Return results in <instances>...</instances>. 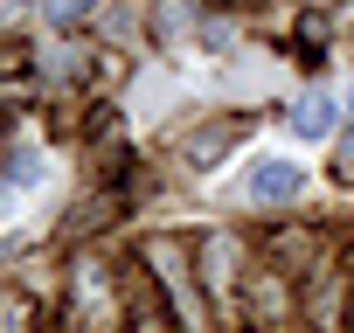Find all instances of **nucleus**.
Returning <instances> with one entry per match:
<instances>
[{
    "instance_id": "nucleus-4",
    "label": "nucleus",
    "mask_w": 354,
    "mask_h": 333,
    "mask_svg": "<svg viewBox=\"0 0 354 333\" xmlns=\"http://www.w3.org/2000/svg\"><path fill=\"white\" fill-rule=\"evenodd\" d=\"M236 264H243V243L236 236H209L202 243V278H209V292L230 305V292H236Z\"/></svg>"
},
{
    "instance_id": "nucleus-5",
    "label": "nucleus",
    "mask_w": 354,
    "mask_h": 333,
    "mask_svg": "<svg viewBox=\"0 0 354 333\" xmlns=\"http://www.w3.org/2000/svg\"><path fill=\"white\" fill-rule=\"evenodd\" d=\"M236 139H243V125H216V132H195V139H188V166H209V160H223Z\"/></svg>"
},
{
    "instance_id": "nucleus-9",
    "label": "nucleus",
    "mask_w": 354,
    "mask_h": 333,
    "mask_svg": "<svg viewBox=\"0 0 354 333\" xmlns=\"http://www.w3.org/2000/svg\"><path fill=\"white\" fill-rule=\"evenodd\" d=\"M0 333H28V305L15 292H0Z\"/></svg>"
},
{
    "instance_id": "nucleus-1",
    "label": "nucleus",
    "mask_w": 354,
    "mask_h": 333,
    "mask_svg": "<svg viewBox=\"0 0 354 333\" xmlns=\"http://www.w3.org/2000/svg\"><path fill=\"white\" fill-rule=\"evenodd\" d=\"M146 264L160 271L167 298L181 305V326H188V333H209V312H202V298H195V285H188V257H181V243H167V236H153V243H146Z\"/></svg>"
},
{
    "instance_id": "nucleus-10",
    "label": "nucleus",
    "mask_w": 354,
    "mask_h": 333,
    "mask_svg": "<svg viewBox=\"0 0 354 333\" xmlns=\"http://www.w3.org/2000/svg\"><path fill=\"white\" fill-rule=\"evenodd\" d=\"M15 8H28V0H0V15H15Z\"/></svg>"
},
{
    "instance_id": "nucleus-2",
    "label": "nucleus",
    "mask_w": 354,
    "mask_h": 333,
    "mask_svg": "<svg viewBox=\"0 0 354 333\" xmlns=\"http://www.w3.org/2000/svg\"><path fill=\"white\" fill-rule=\"evenodd\" d=\"M243 195L250 202H299L306 195V166L299 160H278V153H264V160H250V174H243Z\"/></svg>"
},
{
    "instance_id": "nucleus-6",
    "label": "nucleus",
    "mask_w": 354,
    "mask_h": 333,
    "mask_svg": "<svg viewBox=\"0 0 354 333\" xmlns=\"http://www.w3.org/2000/svg\"><path fill=\"white\" fill-rule=\"evenodd\" d=\"M0 181H8V188H28V181H42V153H8V160H0Z\"/></svg>"
},
{
    "instance_id": "nucleus-11",
    "label": "nucleus",
    "mask_w": 354,
    "mask_h": 333,
    "mask_svg": "<svg viewBox=\"0 0 354 333\" xmlns=\"http://www.w3.org/2000/svg\"><path fill=\"white\" fill-rule=\"evenodd\" d=\"M347 125H354V91H347Z\"/></svg>"
},
{
    "instance_id": "nucleus-7",
    "label": "nucleus",
    "mask_w": 354,
    "mask_h": 333,
    "mask_svg": "<svg viewBox=\"0 0 354 333\" xmlns=\"http://www.w3.org/2000/svg\"><path fill=\"white\" fill-rule=\"evenodd\" d=\"M42 15H49L56 28H84V21L97 15V0H42Z\"/></svg>"
},
{
    "instance_id": "nucleus-8",
    "label": "nucleus",
    "mask_w": 354,
    "mask_h": 333,
    "mask_svg": "<svg viewBox=\"0 0 354 333\" xmlns=\"http://www.w3.org/2000/svg\"><path fill=\"white\" fill-rule=\"evenodd\" d=\"M28 77H35V56L8 42V49H0V84H28Z\"/></svg>"
},
{
    "instance_id": "nucleus-3",
    "label": "nucleus",
    "mask_w": 354,
    "mask_h": 333,
    "mask_svg": "<svg viewBox=\"0 0 354 333\" xmlns=\"http://www.w3.org/2000/svg\"><path fill=\"white\" fill-rule=\"evenodd\" d=\"M340 118H347V111H340V104H333L319 84H313V91H306V97L285 111V125H292L299 139H333V125H340Z\"/></svg>"
}]
</instances>
